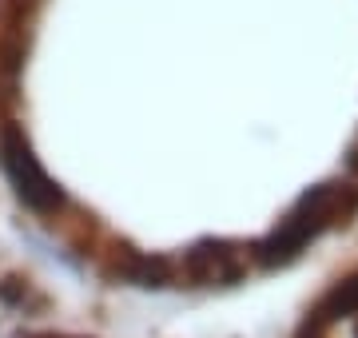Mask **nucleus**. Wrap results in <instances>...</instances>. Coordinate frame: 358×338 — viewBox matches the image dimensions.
Masks as SVG:
<instances>
[{
    "label": "nucleus",
    "mask_w": 358,
    "mask_h": 338,
    "mask_svg": "<svg viewBox=\"0 0 358 338\" xmlns=\"http://www.w3.org/2000/svg\"><path fill=\"white\" fill-rule=\"evenodd\" d=\"M0 338H120L80 318H56V314H24L0 326Z\"/></svg>",
    "instance_id": "obj_2"
},
{
    "label": "nucleus",
    "mask_w": 358,
    "mask_h": 338,
    "mask_svg": "<svg viewBox=\"0 0 358 338\" xmlns=\"http://www.w3.org/2000/svg\"><path fill=\"white\" fill-rule=\"evenodd\" d=\"M0 191L128 302H223L358 247V0H4Z\"/></svg>",
    "instance_id": "obj_1"
}]
</instances>
